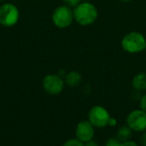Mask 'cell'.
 <instances>
[{"instance_id":"obj_1","label":"cell","mask_w":146,"mask_h":146,"mask_svg":"<svg viewBox=\"0 0 146 146\" xmlns=\"http://www.w3.org/2000/svg\"><path fill=\"white\" fill-rule=\"evenodd\" d=\"M74 19L80 26H89L98 19V12L96 6L91 3L84 2L77 5L74 9Z\"/></svg>"},{"instance_id":"obj_2","label":"cell","mask_w":146,"mask_h":146,"mask_svg":"<svg viewBox=\"0 0 146 146\" xmlns=\"http://www.w3.org/2000/svg\"><path fill=\"white\" fill-rule=\"evenodd\" d=\"M122 49L128 53H139L146 49L145 37L139 32H130L121 39Z\"/></svg>"},{"instance_id":"obj_3","label":"cell","mask_w":146,"mask_h":146,"mask_svg":"<svg viewBox=\"0 0 146 146\" xmlns=\"http://www.w3.org/2000/svg\"><path fill=\"white\" fill-rule=\"evenodd\" d=\"M20 11L16 5L5 3L0 6V24L5 27H11L17 24Z\"/></svg>"},{"instance_id":"obj_4","label":"cell","mask_w":146,"mask_h":146,"mask_svg":"<svg viewBox=\"0 0 146 146\" xmlns=\"http://www.w3.org/2000/svg\"><path fill=\"white\" fill-rule=\"evenodd\" d=\"M74 21V12L71 8L66 5L58 6L52 14L54 25L61 29L68 27Z\"/></svg>"},{"instance_id":"obj_5","label":"cell","mask_w":146,"mask_h":146,"mask_svg":"<svg viewBox=\"0 0 146 146\" xmlns=\"http://www.w3.org/2000/svg\"><path fill=\"white\" fill-rule=\"evenodd\" d=\"M110 118L108 110L99 105L92 107L88 113V121L96 128H104L108 126Z\"/></svg>"},{"instance_id":"obj_6","label":"cell","mask_w":146,"mask_h":146,"mask_svg":"<svg viewBox=\"0 0 146 146\" xmlns=\"http://www.w3.org/2000/svg\"><path fill=\"white\" fill-rule=\"evenodd\" d=\"M43 88L50 95H58L64 89V80L58 74H47L43 79Z\"/></svg>"},{"instance_id":"obj_7","label":"cell","mask_w":146,"mask_h":146,"mask_svg":"<svg viewBox=\"0 0 146 146\" xmlns=\"http://www.w3.org/2000/svg\"><path fill=\"white\" fill-rule=\"evenodd\" d=\"M127 125L134 132L146 131V112L142 110H135L127 117Z\"/></svg>"},{"instance_id":"obj_8","label":"cell","mask_w":146,"mask_h":146,"mask_svg":"<svg viewBox=\"0 0 146 146\" xmlns=\"http://www.w3.org/2000/svg\"><path fill=\"white\" fill-rule=\"evenodd\" d=\"M94 127L89 122V121H81L78 123L75 129L76 139L83 142L84 144L89 140L93 139L95 130Z\"/></svg>"},{"instance_id":"obj_9","label":"cell","mask_w":146,"mask_h":146,"mask_svg":"<svg viewBox=\"0 0 146 146\" xmlns=\"http://www.w3.org/2000/svg\"><path fill=\"white\" fill-rule=\"evenodd\" d=\"M82 81L81 74L77 71H71L68 73L64 77V82L70 87L78 86Z\"/></svg>"},{"instance_id":"obj_10","label":"cell","mask_w":146,"mask_h":146,"mask_svg":"<svg viewBox=\"0 0 146 146\" xmlns=\"http://www.w3.org/2000/svg\"><path fill=\"white\" fill-rule=\"evenodd\" d=\"M132 86L134 88V90L142 92L146 90V73L142 72L138 74H136L133 80H132Z\"/></svg>"},{"instance_id":"obj_11","label":"cell","mask_w":146,"mask_h":146,"mask_svg":"<svg viewBox=\"0 0 146 146\" xmlns=\"http://www.w3.org/2000/svg\"><path fill=\"white\" fill-rule=\"evenodd\" d=\"M132 135H133V130L127 125L120 127L116 133V138L121 143L129 141L132 138Z\"/></svg>"},{"instance_id":"obj_12","label":"cell","mask_w":146,"mask_h":146,"mask_svg":"<svg viewBox=\"0 0 146 146\" xmlns=\"http://www.w3.org/2000/svg\"><path fill=\"white\" fill-rule=\"evenodd\" d=\"M62 146H85V144L75 138L67 140Z\"/></svg>"},{"instance_id":"obj_13","label":"cell","mask_w":146,"mask_h":146,"mask_svg":"<svg viewBox=\"0 0 146 146\" xmlns=\"http://www.w3.org/2000/svg\"><path fill=\"white\" fill-rule=\"evenodd\" d=\"M121 145V142L117 138H110L107 140L105 146H120Z\"/></svg>"},{"instance_id":"obj_14","label":"cell","mask_w":146,"mask_h":146,"mask_svg":"<svg viewBox=\"0 0 146 146\" xmlns=\"http://www.w3.org/2000/svg\"><path fill=\"white\" fill-rule=\"evenodd\" d=\"M64 3V5L69 7V8H75L77 5L80 3V0H62Z\"/></svg>"},{"instance_id":"obj_15","label":"cell","mask_w":146,"mask_h":146,"mask_svg":"<svg viewBox=\"0 0 146 146\" xmlns=\"http://www.w3.org/2000/svg\"><path fill=\"white\" fill-rule=\"evenodd\" d=\"M131 98L133 101H140L141 99V95H140V92L139 91H137V90H134V92H132L131 94Z\"/></svg>"},{"instance_id":"obj_16","label":"cell","mask_w":146,"mask_h":146,"mask_svg":"<svg viewBox=\"0 0 146 146\" xmlns=\"http://www.w3.org/2000/svg\"><path fill=\"white\" fill-rule=\"evenodd\" d=\"M140 108L142 110L146 112V94L144 95L140 99Z\"/></svg>"},{"instance_id":"obj_17","label":"cell","mask_w":146,"mask_h":146,"mask_svg":"<svg viewBox=\"0 0 146 146\" xmlns=\"http://www.w3.org/2000/svg\"><path fill=\"white\" fill-rule=\"evenodd\" d=\"M140 144L142 146H146V131L143 133V134L140 137Z\"/></svg>"},{"instance_id":"obj_18","label":"cell","mask_w":146,"mask_h":146,"mask_svg":"<svg viewBox=\"0 0 146 146\" xmlns=\"http://www.w3.org/2000/svg\"><path fill=\"white\" fill-rule=\"evenodd\" d=\"M120 146H139V145H138L135 142L129 140V141H127V142H123V143H121V145Z\"/></svg>"},{"instance_id":"obj_19","label":"cell","mask_w":146,"mask_h":146,"mask_svg":"<svg viewBox=\"0 0 146 146\" xmlns=\"http://www.w3.org/2000/svg\"><path fill=\"white\" fill-rule=\"evenodd\" d=\"M85 146H98V144L97 141L92 139V140H89L87 142L85 143Z\"/></svg>"},{"instance_id":"obj_20","label":"cell","mask_w":146,"mask_h":146,"mask_svg":"<svg viewBox=\"0 0 146 146\" xmlns=\"http://www.w3.org/2000/svg\"><path fill=\"white\" fill-rule=\"evenodd\" d=\"M109 125L110 126H112V127L115 126L116 125V120L115 118H110V120L109 121Z\"/></svg>"},{"instance_id":"obj_21","label":"cell","mask_w":146,"mask_h":146,"mask_svg":"<svg viewBox=\"0 0 146 146\" xmlns=\"http://www.w3.org/2000/svg\"><path fill=\"white\" fill-rule=\"evenodd\" d=\"M120 1H121L123 3H128V2H131L132 0H120Z\"/></svg>"},{"instance_id":"obj_22","label":"cell","mask_w":146,"mask_h":146,"mask_svg":"<svg viewBox=\"0 0 146 146\" xmlns=\"http://www.w3.org/2000/svg\"><path fill=\"white\" fill-rule=\"evenodd\" d=\"M3 1H4V0H0V2H3Z\"/></svg>"},{"instance_id":"obj_23","label":"cell","mask_w":146,"mask_h":146,"mask_svg":"<svg viewBox=\"0 0 146 146\" xmlns=\"http://www.w3.org/2000/svg\"><path fill=\"white\" fill-rule=\"evenodd\" d=\"M37 1H41V0H37Z\"/></svg>"},{"instance_id":"obj_24","label":"cell","mask_w":146,"mask_h":146,"mask_svg":"<svg viewBox=\"0 0 146 146\" xmlns=\"http://www.w3.org/2000/svg\"><path fill=\"white\" fill-rule=\"evenodd\" d=\"M145 41H146V38H145Z\"/></svg>"}]
</instances>
